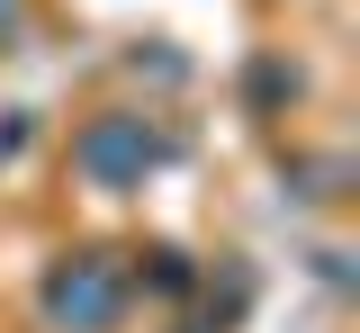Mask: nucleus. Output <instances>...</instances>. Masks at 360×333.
Here are the masks:
<instances>
[{"label": "nucleus", "mask_w": 360, "mask_h": 333, "mask_svg": "<svg viewBox=\"0 0 360 333\" xmlns=\"http://www.w3.org/2000/svg\"><path fill=\"white\" fill-rule=\"evenodd\" d=\"M144 153H153V144H144V136H127V126H99V136H82V162L99 171V181H117V171H135Z\"/></svg>", "instance_id": "nucleus-1"}]
</instances>
